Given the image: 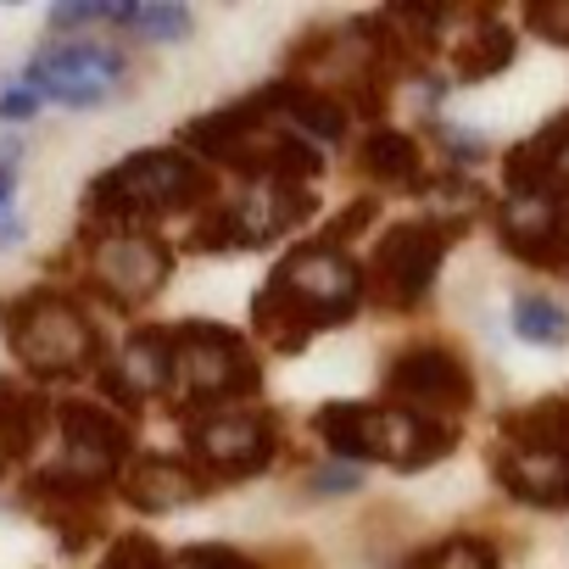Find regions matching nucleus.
I'll use <instances>...</instances> for the list:
<instances>
[{
  "label": "nucleus",
  "instance_id": "obj_23",
  "mask_svg": "<svg viewBox=\"0 0 569 569\" xmlns=\"http://www.w3.org/2000/svg\"><path fill=\"white\" fill-rule=\"evenodd\" d=\"M425 201H430V212H436V223H441L447 234H458V229L486 207V196H480L469 179H436V184H425Z\"/></svg>",
  "mask_w": 569,
  "mask_h": 569
},
{
  "label": "nucleus",
  "instance_id": "obj_5",
  "mask_svg": "<svg viewBox=\"0 0 569 569\" xmlns=\"http://www.w3.org/2000/svg\"><path fill=\"white\" fill-rule=\"evenodd\" d=\"M257 391L251 347L223 325H184L173 330V397L184 408H223Z\"/></svg>",
  "mask_w": 569,
  "mask_h": 569
},
{
  "label": "nucleus",
  "instance_id": "obj_26",
  "mask_svg": "<svg viewBox=\"0 0 569 569\" xmlns=\"http://www.w3.org/2000/svg\"><path fill=\"white\" fill-rule=\"evenodd\" d=\"M107 569H168V552L151 536H118L107 552Z\"/></svg>",
  "mask_w": 569,
  "mask_h": 569
},
{
  "label": "nucleus",
  "instance_id": "obj_29",
  "mask_svg": "<svg viewBox=\"0 0 569 569\" xmlns=\"http://www.w3.org/2000/svg\"><path fill=\"white\" fill-rule=\"evenodd\" d=\"M436 134H441V151H447L452 168H475V162L486 157V140H480V134H463V129H452V123H441Z\"/></svg>",
  "mask_w": 569,
  "mask_h": 569
},
{
  "label": "nucleus",
  "instance_id": "obj_14",
  "mask_svg": "<svg viewBox=\"0 0 569 569\" xmlns=\"http://www.w3.org/2000/svg\"><path fill=\"white\" fill-rule=\"evenodd\" d=\"M497 234H502V246H508L513 257L547 268V262H558L563 246H569V212H563V201H552V196H541V190H513V196L497 207Z\"/></svg>",
  "mask_w": 569,
  "mask_h": 569
},
{
  "label": "nucleus",
  "instance_id": "obj_20",
  "mask_svg": "<svg viewBox=\"0 0 569 569\" xmlns=\"http://www.w3.org/2000/svg\"><path fill=\"white\" fill-rule=\"evenodd\" d=\"M513 336L525 347H563L569 341V308L541 297V291H525V297H513Z\"/></svg>",
  "mask_w": 569,
  "mask_h": 569
},
{
  "label": "nucleus",
  "instance_id": "obj_6",
  "mask_svg": "<svg viewBox=\"0 0 569 569\" xmlns=\"http://www.w3.org/2000/svg\"><path fill=\"white\" fill-rule=\"evenodd\" d=\"M7 319H12L7 341L23 358V369L62 380V375H79L84 363H96V325L84 319L79 302H68L57 291H34Z\"/></svg>",
  "mask_w": 569,
  "mask_h": 569
},
{
  "label": "nucleus",
  "instance_id": "obj_15",
  "mask_svg": "<svg viewBox=\"0 0 569 569\" xmlns=\"http://www.w3.org/2000/svg\"><path fill=\"white\" fill-rule=\"evenodd\" d=\"M497 480H502V491H513L519 502L563 508V502H569V447L502 441V452H497Z\"/></svg>",
  "mask_w": 569,
  "mask_h": 569
},
{
  "label": "nucleus",
  "instance_id": "obj_30",
  "mask_svg": "<svg viewBox=\"0 0 569 569\" xmlns=\"http://www.w3.org/2000/svg\"><path fill=\"white\" fill-rule=\"evenodd\" d=\"M363 486V469L358 463H330V469H319L313 480H308V491H319V497H336V491H358Z\"/></svg>",
  "mask_w": 569,
  "mask_h": 569
},
{
  "label": "nucleus",
  "instance_id": "obj_33",
  "mask_svg": "<svg viewBox=\"0 0 569 569\" xmlns=\"http://www.w3.org/2000/svg\"><path fill=\"white\" fill-rule=\"evenodd\" d=\"M375 218V201H363V207H352V212H341V223H336V234H358L363 223Z\"/></svg>",
  "mask_w": 569,
  "mask_h": 569
},
{
  "label": "nucleus",
  "instance_id": "obj_34",
  "mask_svg": "<svg viewBox=\"0 0 569 569\" xmlns=\"http://www.w3.org/2000/svg\"><path fill=\"white\" fill-rule=\"evenodd\" d=\"M23 240V218H0V251Z\"/></svg>",
  "mask_w": 569,
  "mask_h": 569
},
{
  "label": "nucleus",
  "instance_id": "obj_22",
  "mask_svg": "<svg viewBox=\"0 0 569 569\" xmlns=\"http://www.w3.org/2000/svg\"><path fill=\"white\" fill-rule=\"evenodd\" d=\"M513 62V34L502 23H475L469 46H458V73L463 79H491Z\"/></svg>",
  "mask_w": 569,
  "mask_h": 569
},
{
  "label": "nucleus",
  "instance_id": "obj_18",
  "mask_svg": "<svg viewBox=\"0 0 569 569\" xmlns=\"http://www.w3.org/2000/svg\"><path fill=\"white\" fill-rule=\"evenodd\" d=\"M201 491H207V480H201L184 458L151 452V458H134V463L123 469V497H129L134 508H146V513L184 508V502H196Z\"/></svg>",
  "mask_w": 569,
  "mask_h": 569
},
{
  "label": "nucleus",
  "instance_id": "obj_31",
  "mask_svg": "<svg viewBox=\"0 0 569 569\" xmlns=\"http://www.w3.org/2000/svg\"><path fill=\"white\" fill-rule=\"evenodd\" d=\"M34 107H40V96H34L29 84L0 96V118H7V123H23V118H34Z\"/></svg>",
  "mask_w": 569,
  "mask_h": 569
},
{
  "label": "nucleus",
  "instance_id": "obj_19",
  "mask_svg": "<svg viewBox=\"0 0 569 569\" xmlns=\"http://www.w3.org/2000/svg\"><path fill=\"white\" fill-rule=\"evenodd\" d=\"M40 419H46L40 397H29L18 386H0V475L29 458V447L40 441Z\"/></svg>",
  "mask_w": 569,
  "mask_h": 569
},
{
  "label": "nucleus",
  "instance_id": "obj_25",
  "mask_svg": "<svg viewBox=\"0 0 569 569\" xmlns=\"http://www.w3.org/2000/svg\"><path fill=\"white\" fill-rule=\"evenodd\" d=\"M123 29H134L146 40H184L190 12L184 7H123Z\"/></svg>",
  "mask_w": 569,
  "mask_h": 569
},
{
  "label": "nucleus",
  "instance_id": "obj_28",
  "mask_svg": "<svg viewBox=\"0 0 569 569\" xmlns=\"http://www.w3.org/2000/svg\"><path fill=\"white\" fill-rule=\"evenodd\" d=\"M525 18H530V29L547 34L552 46H569V0H530Z\"/></svg>",
  "mask_w": 569,
  "mask_h": 569
},
{
  "label": "nucleus",
  "instance_id": "obj_4",
  "mask_svg": "<svg viewBox=\"0 0 569 569\" xmlns=\"http://www.w3.org/2000/svg\"><path fill=\"white\" fill-rule=\"evenodd\" d=\"M207 196H212V179L179 151H134L129 162L101 173L90 190L96 212L107 218H157V212L196 207Z\"/></svg>",
  "mask_w": 569,
  "mask_h": 569
},
{
  "label": "nucleus",
  "instance_id": "obj_13",
  "mask_svg": "<svg viewBox=\"0 0 569 569\" xmlns=\"http://www.w3.org/2000/svg\"><path fill=\"white\" fill-rule=\"evenodd\" d=\"M168 273H173V251L151 234H107L90 257V279L123 308L151 302L168 284Z\"/></svg>",
  "mask_w": 569,
  "mask_h": 569
},
{
  "label": "nucleus",
  "instance_id": "obj_17",
  "mask_svg": "<svg viewBox=\"0 0 569 569\" xmlns=\"http://www.w3.org/2000/svg\"><path fill=\"white\" fill-rule=\"evenodd\" d=\"M508 184L513 190H541L552 201H569V112L547 123L536 140L513 146L508 157Z\"/></svg>",
  "mask_w": 569,
  "mask_h": 569
},
{
  "label": "nucleus",
  "instance_id": "obj_27",
  "mask_svg": "<svg viewBox=\"0 0 569 569\" xmlns=\"http://www.w3.org/2000/svg\"><path fill=\"white\" fill-rule=\"evenodd\" d=\"M168 569H257V563L234 547H184L168 558Z\"/></svg>",
  "mask_w": 569,
  "mask_h": 569
},
{
  "label": "nucleus",
  "instance_id": "obj_24",
  "mask_svg": "<svg viewBox=\"0 0 569 569\" xmlns=\"http://www.w3.org/2000/svg\"><path fill=\"white\" fill-rule=\"evenodd\" d=\"M413 569H497V552L486 541H475V536H452V541L419 552Z\"/></svg>",
  "mask_w": 569,
  "mask_h": 569
},
{
  "label": "nucleus",
  "instance_id": "obj_7",
  "mask_svg": "<svg viewBox=\"0 0 569 569\" xmlns=\"http://www.w3.org/2000/svg\"><path fill=\"white\" fill-rule=\"evenodd\" d=\"M313 190L308 184H284V179H262V184H251L240 201H229L223 212L212 207L201 223H196V234H190V246L196 251H240V246H268V240H279V234H291L302 218H313Z\"/></svg>",
  "mask_w": 569,
  "mask_h": 569
},
{
  "label": "nucleus",
  "instance_id": "obj_12",
  "mask_svg": "<svg viewBox=\"0 0 569 569\" xmlns=\"http://www.w3.org/2000/svg\"><path fill=\"white\" fill-rule=\"evenodd\" d=\"M190 452L212 475H257L273 458V419L268 413H190Z\"/></svg>",
  "mask_w": 569,
  "mask_h": 569
},
{
  "label": "nucleus",
  "instance_id": "obj_32",
  "mask_svg": "<svg viewBox=\"0 0 569 569\" xmlns=\"http://www.w3.org/2000/svg\"><path fill=\"white\" fill-rule=\"evenodd\" d=\"M18 146H0V212H7V201H12V184H18Z\"/></svg>",
  "mask_w": 569,
  "mask_h": 569
},
{
  "label": "nucleus",
  "instance_id": "obj_11",
  "mask_svg": "<svg viewBox=\"0 0 569 569\" xmlns=\"http://www.w3.org/2000/svg\"><path fill=\"white\" fill-rule=\"evenodd\" d=\"M123 79V57L107 46H51L34 57L29 68V90L51 96L62 107H101L112 96V84Z\"/></svg>",
  "mask_w": 569,
  "mask_h": 569
},
{
  "label": "nucleus",
  "instance_id": "obj_10",
  "mask_svg": "<svg viewBox=\"0 0 569 569\" xmlns=\"http://www.w3.org/2000/svg\"><path fill=\"white\" fill-rule=\"evenodd\" d=\"M386 386H391L397 408H413V413L441 419V425H452L475 402V380H469V369L447 347H413V352H402L386 369Z\"/></svg>",
  "mask_w": 569,
  "mask_h": 569
},
{
  "label": "nucleus",
  "instance_id": "obj_8",
  "mask_svg": "<svg viewBox=\"0 0 569 569\" xmlns=\"http://www.w3.org/2000/svg\"><path fill=\"white\" fill-rule=\"evenodd\" d=\"M129 458V425L107 413L101 402H68L62 408V463L46 475L57 491H96L107 486Z\"/></svg>",
  "mask_w": 569,
  "mask_h": 569
},
{
  "label": "nucleus",
  "instance_id": "obj_2",
  "mask_svg": "<svg viewBox=\"0 0 569 569\" xmlns=\"http://www.w3.org/2000/svg\"><path fill=\"white\" fill-rule=\"evenodd\" d=\"M273 118H284V112H279V84H268V90L234 101L229 112H212V118L190 123V129H184V146H196V151H207V157L240 168L251 184H262V179L308 184V179L325 168V157L313 151V140L279 129Z\"/></svg>",
  "mask_w": 569,
  "mask_h": 569
},
{
  "label": "nucleus",
  "instance_id": "obj_1",
  "mask_svg": "<svg viewBox=\"0 0 569 569\" xmlns=\"http://www.w3.org/2000/svg\"><path fill=\"white\" fill-rule=\"evenodd\" d=\"M363 291H369V273L336 240H319L291 251L268 273V284L251 302V325L257 336H268L273 352H302L313 330L347 325L363 308Z\"/></svg>",
  "mask_w": 569,
  "mask_h": 569
},
{
  "label": "nucleus",
  "instance_id": "obj_21",
  "mask_svg": "<svg viewBox=\"0 0 569 569\" xmlns=\"http://www.w3.org/2000/svg\"><path fill=\"white\" fill-rule=\"evenodd\" d=\"M363 168L386 184H419V140L397 134V129H380L363 146Z\"/></svg>",
  "mask_w": 569,
  "mask_h": 569
},
{
  "label": "nucleus",
  "instance_id": "obj_16",
  "mask_svg": "<svg viewBox=\"0 0 569 569\" xmlns=\"http://www.w3.org/2000/svg\"><path fill=\"white\" fill-rule=\"evenodd\" d=\"M107 380H112V397L129 408H140L157 391H173V330H134Z\"/></svg>",
  "mask_w": 569,
  "mask_h": 569
},
{
  "label": "nucleus",
  "instance_id": "obj_3",
  "mask_svg": "<svg viewBox=\"0 0 569 569\" xmlns=\"http://www.w3.org/2000/svg\"><path fill=\"white\" fill-rule=\"evenodd\" d=\"M319 436L347 463H397V469L436 463L441 452L458 447V425L425 419L397 402H330L319 408Z\"/></svg>",
  "mask_w": 569,
  "mask_h": 569
},
{
  "label": "nucleus",
  "instance_id": "obj_9",
  "mask_svg": "<svg viewBox=\"0 0 569 569\" xmlns=\"http://www.w3.org/2000/svg\"><path fill=\"white\" fill-rule=\"evenodd\" d=\"M447 229L441 223H397L380 246H375V262H369V284L386 308H419L430 279L447 257Z\"/></svg>",
  "mask_w": 569,
  "mask_h": 569
}]
</instances>
